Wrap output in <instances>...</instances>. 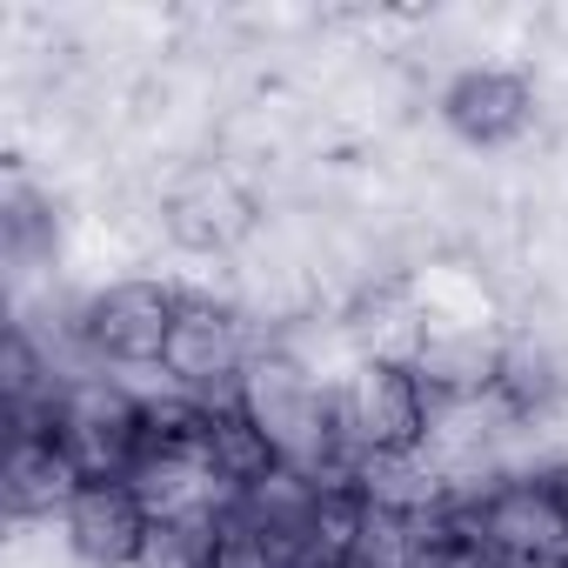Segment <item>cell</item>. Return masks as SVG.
<instances>
[{
	"label": "cell",
	"instance_id": "cell-1",
	"mask_svg": "<svg viewBox=\"0 0 568 568\" xmlns=\"http://www.w3.org/2000/svg\"><path fill=\"white\" fill-rule=\"evenodd\" d=\"M161 227L181 254L221 261L261 234V194L221 161H187V168H174V181L161 194Z\"/></svg>",
	"mask_w": 568,
	"mask_h": 568
},
{
	"label": "cell",
	"instance_id": "cell-2",
	"mask_svg": "<svg viewBox=\"0 0 568 568\" xmlns=\"http://www.w3.org/2000/svg\"><path fill=\"white\" fill-rule=\"evenodd\" d=\"M342 408H348V435L362 448V462H415L428 448V422L435 402L415 375V362H355L342 382Z\"/></svg>",
	"mask_w": 568,
	"mask_h": 568
},
{
	"label": "cell",
	"instance_id": "cell-7",
	"mask_svg": "<svg viewBox=\"0 0 568 568\" xmlns=\"http://www.w3.org/2000/svg\"><path fill=\"white\" fill-rule=\"evenodd\" d=\"M442 121L462 148H508L535 128V88L508 68H462L442 88Z\"/></svg>",
	"mask_w": 568,
	"mask_h": 568
},
{
	"label": "cell",
	"instance_id": "cell-11",
	"mask_svg": "<svg viewBox=\"0 0 568 568\" xmlns=\"http://www.w3.org/2000/svg\"><path fill=\"white\" fill-rule=\"evenodd\" d=\"M194 455L207 462V475L221 481V495L234 501L241 488L267 481L281 468V448L254 428V415L241 402H201V428H194Z\"/></svg>",
	"mask_w": 568,
	"mask_h": 568
},
{
	"label": "cell",
	"instance_id": "cell-4",
	"mask_svg": "<svg viewBox=\"0 0 568 568\" xmlns=\"http://www.w3.org/2000/svg\"><path fill=\"white\" fill-rule=\"evenodd\" d=\"M141 435H148V402H134L128 388H114L101 375L68 388L61 448L74 455L81 481H128L141 462Z\"/></svg>",
	"mask_w": 568,
	"mask_h": 568
},
{
	"label": "cell",
	"instance_id": "cell-13",
	"mask_svg": "<svg viewBox=\"0 0 568 568\" xmlns=\"http://www.w3.org/2000/svg\"><path fill=\"white\" fill-rule=\"evenodd\" d=\"M214 541H221V515H161L134 568H207Z\"/></svg>",
	"mask_w": 568,
	"mask_h": 568
},
{
	"label": "cell",
	"instance_id": "cell-12",
	"mask_svg": "<svg viewBox=\"0 0 568 568\" xmlns=\"http://www.w3.org/2000/svg\"><path fill=\"white\" fill-rule=\"evenodd\" d=\"M81 468L74 455L61 448V435H21L8 442V508L21 521H41V515H68V501L81 495Z\"/></svg>",
	"mask_w": 568,
	"mask_h": 568
},
{
	"label": "cell",
	"instance_id": "cell-6",
	"mask_svg": "<svg viewBox=\"0 0 568 568\" xmlns=\"http://www.w3.org/2000/svg\"><path fill=\"white\" fill-rule=\"evenodd\" d=\"M481 548L495 561L521 568H561L568 561V528L541 475H508L481 495Z\"/></svg>",
	"mask_w": 568,
	"mask_h": 568
},
{
	"label": "cell",
	"instance_id": "cell-5",
	"mask_svg": "<svg viewBox=\"0 0 568 568\" xmlns=\"http://www.w3.org/2000/svg\"><path fill=\"white\" fill-rule=\"evenodd\" d=\"M174 315H181V295L161 288V281H114V288H101L94 302H81V335H88L94 362L141 368V362L168 355Z\"/></svg>",
	"mask_w": 568,
	"mask_h": 568
},
{
	"label": "cell",
	"instance_id": "cell-3",
	"mask_svg": "<svg viewBox=\"0 0 568 568\" xmlns=\"http://www.w3.org/2000/svg\"><path fill=\"white\" fill-rule=\"evenodd\" d=\"M254 362V342H247V315L234 302H214V295H181V315H174V335H168V382L187 388V395H241V375Z\"/></svg>",
	"mask_w": 568,
	"mask_h": 568
},
{
	"label": "cell",
	"instance_id": "cell-15",
	"mask_svg": "<svg viewBox=\"0 0 568 568\" xmlns=\"http://www.w3.org/2000/svg\"><path fill=\"white\" fill-rule=\"evenodd\" d=\"M541 481H548V495H555V508H561V528H568V455H561L555 468H541Z\"/></svg>",
	"mask_w": 568,
	"mask_h": 568
},
{
	"label": "cell",
	"instance_id": "cell-10",
	"mask_svg": "<svg viewBox=\"0 0 568 568\" xmlns=\"http://www.w3.org/2000/svg\"><path fill=\"white\" fill-rule=\"evenodd\" d=\"M415 375H422L428 402H488L495 375H501V342H488L475 322L428 328V342L415 348Z\"/></svg>",
	"mask_w": 568,
	"mask_h": 568
},
{
	"label": "cell",
	"instance_id": "cell-9",
	"mask_svg": "<svg viewBox=\"0 0 568 568\" xmlns=\"http://www.w3.org/2000/svg\"><path fill=\"white\" fill-rule=\"evenodd\" d=\"M568 402V355L555 335L521 328L515 342H501V375H495V408L521 428L555 422V408Z\"/></svg>",
	"mask_w": 568,
	"mask_h": 568
},
{
	"label": "cell",
	"instance_id": "cell-8",
	"mask_svg": "<svg viewBox=\"0 0 568 568\" xmlns=\"http://www.w3.org/2000/svg\"><path fill=\"white\" fill-rule=\"evenodd\" d=\"M61 528H68V548H74L88 568H134V561H141V541H148V528H154V515L141 508V495H134L128 481H88V488L68 501Z\"/></svg>",
	"mask_w": 568,
	"mask_h": 568
},
{
	"label": "cell",
	"instance_id": "cell-14",
	"mask_svg": "<svg viewBox=\"0 0 568 568\" xmlns=\"http://www.w3.org/2000/svg\"><path fill=\"white\" fill-rule=\"evenodd\" d=\"M207 568H288V561H281V548L267 535H254L247 521L221 515V541H214V561Z\"/></svg>",
	"mask_w": 568,
	"mask_h": 568
}]
</instances>
